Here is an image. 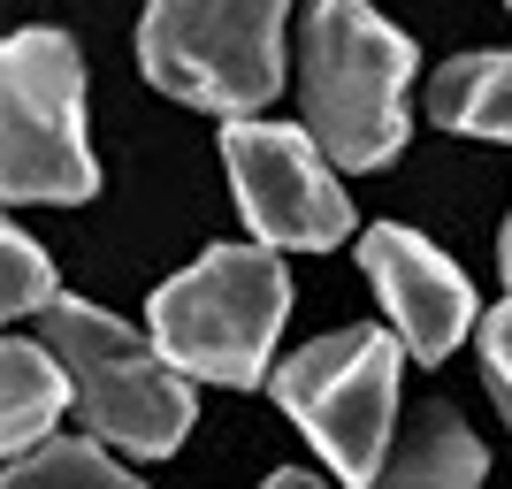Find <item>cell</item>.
I'll return each mask as SVG.
<instances>
[{"label": "cell", "mask_w": 512, "mask_h": 489, "mask_svg": "<svg viewBox=\"0 0 512 489\" xmlns=\"http://www.w3.org/2000/svg\"><path fill=\"white\" fill-rule=\"evenodd\" d=\"M428 123L451 138H497L512 146V54H459L428 77Z\"/></svg>", "instance_id": "30bf717a"}, {"label": "cell", "mask_w": 512, "mask_h": 489, "mask_svg": "<svg viewBox=\"0 0 512 489\" xmlns=\"http://www.w3.org/2000/svg\"><path fill=\"white\" fill-rule=\"evenodd\" d=\"M413 39L383 23L367 0H314L299 46V107L337 169H383L406 146Z\"/></svg>", "instance_id": "6da1fadb"}, {"label": "cell", "mask_w": 512, "mask_h": 489, "mask_svg": "<svg viewBox=\"0 0 512 489\" xmlns=\"http://www.w3.org/2000/svg\"><path fill=\"white\" fill-rule=\"evenodd\" d=\"M360 268H367V283H375V298H383L390 329L406 337V352L421 367L459 352V337L474 329V283H467L459 260H444L421 230L375 222V230L360 237Z\"/></svg>", "instance_id": "ba28073f"}, {"label": "cell", "mask_w": 512, "mask_h": 489, "mask_svg": "<svg viewBox=\"0 0 512 489\" xmlns=\"http://www.w3.org/2000/svg\"><path fill=\"white\" fill-rule=\"evenodd\" d=\"M100 192L85 138V62L69 31H16L0 46V199L77 207Z\"/></svg>", "instance_id": "277c9868"}, {"label": "cell", "mask_w": 512, "mask_h": 489, "mask_svg": "<svg viewBox=\"0 0 512 489\" xmlns=\"http://www.w3.org/2000/svg\"><path fill=\"white\" fill-rule=\"evenodd\" d=\"M54 482H77V489H130V467L115 459V444L107 436H46V444H31L23 459H8V489H54Z\"/></svg>", "instance_id": "7c38bea8"}, {"label": "cell", "mask_w": 512, "mask_h": 489, "mask_svg": "<svg viewBox=\"0 0 512 489\" xmlns=\"http://www.w3.org/2000/svg\"><path fill=\"white\" fill-rule=\"evenodd\" d=\"M283 245H214L199 253L184 276H169L153 291L146 329L169 344V360L199 383L253 390L268 383L283 314H291V276H283Z\"/></svg>", "instance_id": "3957f363"}, {"label": "cell", "mask_w": 512, "mask_h": 489, "mask_svg": "<svg viewBox=\"0 0 512 489\" xmlns=\"http://www.w3.org/2000/svg\"><path fill=\"white\" fill-rule=\"evenodd\" d=\"M398 329H337L276 360V405L306 428L337 482H383L398 436Z\"/></svg>", "instance_id": "8992f818"}, {"label": "cell", "mask_w": 512, "mask_h": 489, "mask_svg": "<svg viewBox=\"0 0 512 489\" xmlns=\"http://www.w3.org/2000/svg\"><path fill=\"white\" fill-rule=\"evenodd\" d=\"M39 337L62 352L69 383H77V413L92 436H107L130 459H169L192 428L199 398L184 367L169 360V344L153 329H130L92 298H54L39 314Z\"/></svg>", "instance_id": "7a4b0ae2"}, {"label": "cell", "mask_w": 512, "mask_h": 489, "mask_svg": "<svg viewBox=\"0 0 512 489\" xmlns=\"http://www.w3.org/2000/svg\"><path fill=\"white\" fill-rule=\"evenodd\" d=\"M291 0H146L138 69L199 115H260L283 85Z\"/></svg>", "instance_id": "5b68a950"}, {"label": "cell", "mask_w": 512, "mask_h": 489, "mask_svg": "<svg viewBox=\"0 0 512 489\" xmlns=\"http://www.w3.org/2000/svg\"><path fill=\"white\" fill-rule=\"evenodd\" d=\"M497 268H505V283H512V222H505V245H497Z\"/></svg>", "instance_id": "9a60e30c"}, {"label": "cell", "mask_w": 512, "mask_h": 489, "mask_svg": "<svg viewBox=\"0 0 512 489\" xmlns=\"http://www.w3.org/2000/svg\"><path fill=\"white\" fill-rule=\"evenodd\" d=\"M482 375H490V398L505 405V421H512V298L482 314Z\"/></svg>", "instance_id": "5bb4252c"}, {"label": "cell", "mask_w": 512, "mask_h": 489, "mask_svg": "<svg viewBox=\"0 0 512 489\" xmlns=\"http://www.w3.org/2000/svg\"><path fill=\"white\" fill-rule=\"evenodd\" d=\"M62 405H77V383L54 344H31V337H8L0 344V451L23 459L31 444H46L62 428Z\"/></svg>", "instance_id": "9c48e42d"}, {"label": "cell", "mask_w": 512, "mask_h": 489, "mask_svg": "<svg viewBox=\"0 0 512 489\" xmlns=\"http://www.w3.org/2000/svg\"><path fill=\"white\" fill-rule=\"evenodd\" d=\"M54 298H62V283H54L46 253L23 230H0V314H8V321H31V314H46Z\"/></svg>", "instance_id": "4fadbf2b"}, {"label": "cell", "mask_w": 512, "mask_h": 489, "mask_svg": "<svg viewBox=\"0 0 512 489\" xmlns=\"http://www.w3.org/2000/svg\"><path fill=\"white\" fill-rule=\"evenodd\" d=\"M505 8H512V0H505Z\"/></svg>", "instance_id": "2e32d148"}, {"label": "cell", "mask_w": 512, "mask_h": 489, "mask_svg": "<svg viewBox=\"0 0 512 489\" xmlns=\"http://www.w3.org/2000/svg\"><path fill=\"white\" fill-rule=\"evenodd\" d=\"M482 474H490V451L467 436V421L451 405H421L406 444H390L383 459V482L398 489H459V482H482Z\"/></svg>", "instance_id": "8fae6325"}, {"label": "cell", "mask_w": 512, "mask_h": 489, "mask_svg": "<svg viewBox=\"0 0 512 489\" xmlns=\"http://www.w3.org/2000/svg\"><path fill=\"white\" fill-rule=\"evenodd\" d=\"M222 169H230L237 214L253 237L291 245V253H329L352 237V199L337 184V161L306 123H260L230 115L222 123Z\"/></svg>", "instance_id": "52a82bcc"}]
</instances>
